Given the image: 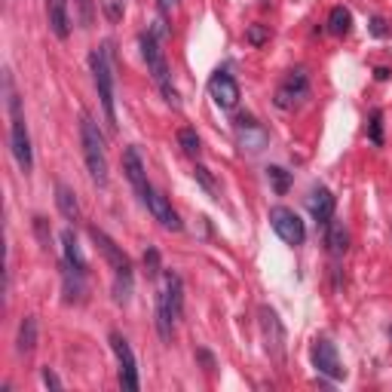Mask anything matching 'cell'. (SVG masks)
I'll return each mask as SVG.
<instances>
[{
  "label": "cell",
  "instance_id": "1",
  "mask_svg": "<svg viewBox=\"0 0 392 392\" xmlns=\"http://www.w3.org/2000/svg\"><path fill=\"white\" fill-rule=\"evenodd\" d=\"M4 92H6V110H9V147H13V156L18 163V169L25 175L34 169V154H31V135H28L25 126V114H22V98L16 96L13 89V77L9 71H4Z\"/></svg>",
  "mask_w": 392,
  "mask_h": 392
},
{
  "label": "cell",
  "instance_id": "2",
  "mask_svg": "<svg viewBox=\"0 0 392 392\" xmlns=\"http://www.w3.org/2000/svg\"><path fill=\"white\" fill-rule=\"evenodd\" d=\"M80 144H83V160H86V169L92 175V181L98 188L108 184V151H105V135L101 129L92 123L89 117L80 120Z\"/></svg>",
  "mask_w": 392,
  "mask_h": 392
},
{
  "label": "cell",
  "instance_id": "3",
  "mask_svg": "<svg viewBox=\"0 0 392 392\" xmlns=\"http://www.w3.org/2000/svg\"><path fill=\"white\" fill-rule=\"evenodd\" d=\"M89 68H92V80H96L98 98H101V110H105L110 129H117V105H114V71H110V52L108 46H96L89 52Z\"/></svg>",
  "mask_w": 392,
  "mask_h": 392
},
{
  "label": "cell",
  "instance_id": "4",
  "mask_svg": "<svg viewBox=\"0 0 392 392\" xmlns=\"http://www.w3.org/2000/svg\"><path fill=\"white\" fill-rule=\"evenodd\" d=\"M142 55H144V62H147V71L154 74V80H156V86H160L163 92V98L169 101L172 108H181V98H178V89L172 86V80H169V62H166V52L160 50V40L147 31L142 34Z\"/></svg>",
  "mask_w": 392,
  "mask_h": 392
},
{
  "label": "cell",
  "instance_id": "5",
  "mask_svg": "<svg viewBox=\"0 0 392 392\" xmlns=\"http://www.w3.org/2000/svg\"><path fill=\"white\" fill-rule=\"evenodd\" d=\"M306 98H310V77H306L304 68H292L276 89V108L294 110V108H301Z\"/></svg>",
  "mask_w": 392,
  "mask_h": 392
},
{
  "label": "cell",
  "instance_id": "6",
  "mask_svg": "<svg viewBox=\"0 0 392 392\" xmlns=\"http://www.w3.org/2000/svg\"><path fill=\"white\" fill-rule=\"evenodd\" d=\"M270 227L276 230V236L285 242V246H304L306 239V227L301 221V214L288 205H273L270 209Z\"/></svg>",
  "mask_w": 392,
  "mask_h": 392
},
{
  "label": "cell",
  "instance_id": "7",
  "mask_svg": "<svg viewBox=\"0 0 392 392\" xmlns=\"http://www.w3.org/2000/svg\"><path fill=\"white\" fill-rule=\"evenodd\" d=\"M110 350H114L117 356V365H120V386H123L126 392H138V362H135V352L132 347H129V340L123 338V334L110 331Z\"/></svg>",
  "mask_w": 392,
  "mask_h": 392
},
{
  "label": "cell",
  "instance_id": "8",
  "mask_svg": "<svg viewBox=\"0 0 392 392\" xmlns=\"http://www.w3.org/2000/svg\"><path fill=\"white\" fill-rule=\"evenodd\" d=\"M310 359H313V368L319 371L322 377H328V380H343V377H347V368H343V362L338 356V347H334L328 338L313 340Z\"/></svg>",
  "mask_w": 392,
  "mask_h": 392
},
{
  "label": "cell",
  "instance_id": "9",
  "mask_svg": "<svg viewBox=\"0 0 392 392\" xmlns=\"http://www.w3.org/2000/svg\"><path fill=\"white\" fill-rule=\"evenodd\" d=\"M233 129H236V142H239V147L246 154H260L270 144L267 129L260 126L255 117H248V114H242V117L233 120Z\"/></svg>",
  "mask_w": 392,
  "mask_h": 392
},
{
  "label": "cell",
  "instance_id": "10",
  "mask_svg": "<svg viewBox=\"0 0 392 392\" xmlns=\"http://www.w3.org/2000/svg\"><path fill=\"white\" fill-rule=\"evenodd\" d=\"M209 96L221 110H233L239 105V83L233 80L230 71H214L209 80Z\"/></svg>",
  "mask_w": 392,
  "mask_h": 392
},
{
  "label": "cell",
  "instance_id": "11",
  "mask_svg": "<svg viewBox=\"0 0 392 392\" xmlns=\"http://www.w3.org/2000/svg\"><path fill=\"white\" fill-rule=\"evenodd\" d=\"M142 202L147 205V212H151L154 218L160 221L166 230H175V233H178V230L184 227V224H181V218H178V212L172 209L169 196H163L160 190H154V188H151V190H147V193L142 196Z\"/></svg>",
  "mask_w": 392,
  "mask_h": 392
},
{
  "label": "cell",
  "instance_id": "12",
  "mask_svg": "<svg viewBox=\"0 0 392 392\" xmlns=\"http://www.w3.org/2000/svg\"><path fill=\"white\" fill-rule=\"evenodd\" d=\"M334 205H338V200H334V193L328 188H322V184H316V188L310 190V196H306V209H310L313 221L316 224H328L334 218Z\"/></svg>",
  "mask_w": 392,
  "mask_h": 392
},
{
  "label": "cell",
  "instance_id": "13",
  "mask_svg": "<svg viewBox=\"0 0 392 392\" xmlns=\"http://www.w3.org/2000/svg\"><path fill=\"white\" fill-rule=\"evenodd\" d=\"M260 328H264V340H267V352L270 356H282V343H285V328L279 322V316L270 306H260Z\"/></svg>",
  "mask_w": 392,
  "mask_h": 392
},
{
  "label": "cell",
  "instance_id": "14",
  "mask_svg": "<svg viewBox=\"0 0 392 392\" xmlns=\"http://www.w3.org/2000/svg\"><path fill=\"white\" fill-rule=\"evenodd\" d=\"M123 172H126V181L135 188L138 200L151 190V184H147V172H144V163L142 156H138V147H126L123 151Z\"/></svg>",
  "mask_w": 392,
  "mask_h": 392
},
{
  "label": "cell",
  "instance_id": "15",
  "mask_svg": "<svg viewBox=\"0 0 392 392\" xmlns=\"http://www.w3.org/2000/svg\"><path fill=\"white\" fill-rule=\"evenodd\" d=\"M89 236H92V242H96V246H98L101 258H105V260H108V264L114 267V270H123V267H129V264H132V260L126 258V251L120 248L117 242L110 239L105 230H98V227H89Z\"/></svg>",
  "mask_w": 392,
  "mask_h": 392
},
{
  "label": "cell",
  "instance_id": "16",
  "mask_svg": "<svg viewBox=\"0 0 392 392\" xmlns=\"http://www.w3.org/2000/svg\"><path fill=\"white\" fill-rule=\"evenodd\" d=\"M156 297H160V301H166V306L172 310L175 319H181V313H184V282H181L178 273L166 270V276H163V292L156 294Z\"/></svg>",
  "mask_w": 392,
  "mask_h": 392
},
{
  "label": "cell",
  "instance_id": "17",
  "mask_svg": "<svg viewBox=\"0 0 392 392\" xmlns=\"http://www.w3.org/2000/svg\"><path fill=\"white\" fill-rule=\"evenodd\" d=\"M46 18L59 40H68L71 34V18H68V0H46Z\"/></svg>",
  "mask_w": 392,
  "mask_h": 392
},
{
  "label": "cell",
  "instance_id": "18",
  "mask_svg": "<svg viewBox=\"0 0 392 392\" xmlns=\"http://www.w3.org/2000/svg\"><path fill=\"white\" fill-rule=\"evenodd\" d=\"M62 248H64V264L86 276L89 273V264H86V258H83V248H80V242H77V233H74L71 227L62 230Z\"/></svg>",
  "mask_w": 392,
  "mask_h": 392
},
{
  "label": "cell",
  "instance_id": "19",
  "mask_svg": "<svg viewBox=\"0 0 392 392\" xmlns=\"http://www.w3.org/2000/svg\"><path fill=\"white\" fill-rule=\"evenodd\" d=\"M55 205H59L64 221H80V202L77 193H74L64 181H55Z\"/></svg>",
  "mask_w": 392,
  "mask_h": 392
},
{
  "label": "cell",
  "instance_id": "20",
  "mask_svg": "<svg viewBox=\"0 0 392 392\" xmlns=\"http://www.w3.org/2000/svg\"><path fill=\"white\" fill-rule=\"evenodd\" d=\"M114 304L126 306L132 301V292H135V273H132V264L123 267V270H114Z\"/></svg>",
  "mask_w": 392,
  "mask_h": 392
},
{
  "label": "cell",
  "instance_id": "21",
  "mask_svg": "<svg viewBox=\"0 0 392 392\" xmlns=\"http://www.w3.org/2000/svg\"><path fill=\"white\" fill-rule=\"evenodd\" d=\"M83 273H77L74 267H68L62 260V288H64V301L68 304H80L83 301V292H86V285H83Z\"/></svg>",
  "mask_w": 392,
  "mask_h": 392
},
{
  "label": "cell",
  "instance_id": "22",
  "mask_svg": "<svg viewBox=\"0 0 392 392\" xmlns=\"http://www.w3.org/2000/svg\"><path fill=\"white\" fill-rule=\"evenodd\" d=\"M325 246H328V251L334 258H340V255H347V248H350V233H347V227H343V221H328L325 224Z\"/></svg>",
  "mask_w": 392,
  "mask_h": 392
},
{
  "label": "cell",
  "instance_id": "23",
  "mask_svg": "<svg viewBox=\"0 0 392 392\" xmlns=\"http://www.w3.org/2000/svg\"><path fill=\"white\" fill-rule=\"evenodd\" d=\"M37 347V319L34 316H25L22 322H18V338H16V350L28 356V352H34Z\"/></svg>",
  "mask_w": 392,
  "mask_h": 392
},
{
  "label": "cell",
  "instance_id": "24",
  "mask_svg": "<svg viewBox=\"0 0 392 392\" xmlns=\"http://www.w3.org/2000/svg\"><path fill=\"white\" fill-rule=\"evenodd\" d=\"M328 31L334 37H347L352 31V13L347 6H334L328 13Z\"/></svg>",
  "mask_w": 392,
  "mask_h": 392
},
{
  "label": "cell",
  "instance_id": "25",
  "mask_svg": "<svg viewBox=\"0 0 392 392\" xmlns=\"http://www.w3.org/2000/svg\"><path fill=\"white\" fill-rule=\"evenodd\" d=\"M267 178H270V184H273V190L279 196H285L288 188H292V172L282 169V166H267Z\"/></svg>",
  "mask_w": 392,
  "mask_h": 392
},
{
  "label": "cell",
  "instance_id": "26",
  "mask_svg": "<svg viewBox=\"0 0 392 392\" xmlns=\"http://www.w3.org/2000/svg\"><path fill=\"white\" fill-rule=\"evenodd\" d=\"M74 6H77L80 28H92V25H96V0H74Z\"/></svg>",
  "mask_w": 392,
  "mask_h": 392
},
{
  "label": "cell",
  "instance_id": "27",
  "mask_svg": "<svg viewBox=\"0 0 392 392\" xmlns=\"http://www.w3.org/2000/svg\"><path fill=\"white\" fill-rule=\"evenodd\" d=\"M368 135H371V144L374 147H384V110H371Z\"/></svg>",
  "mask_w": 392,
  "mask_h": 392
},
{
  "label": "cell",
  "instance_id": "28",
  "mask_svg": "<svg viewBox=\"0 0 392 392\" xmlns=\"http://www.w3.org/2000/svg\"><path fill=\"white\" fill-rule=\"evenodd\" d=\"M178 144H181V151L188 154V156H196V154H200V135H196V129L184 126L181 132H178Z\"/></svg>",
  "mask_w": 392,
  "mask_h": 392
},
{
  "label": "cell",
  "instance_id": "29",
  "mask_svg": "<svg viewBox=\"0 0 392 392\" xmlns=\"http://www.w3.org/2000/svg\"><path fill=\"white\" fill-rule=\"evenodd\" d=\"M267 40H270V28H267V25L255 22V25L246 28V43H251V46H264Z\"/></svg>",
  "mask_w": 392,
  "mask_h": 392
},
{
  "label": "cell",
  "instance_id": "30",
  "mask_svg": "<svg viewBox=\"0 0 392 392\" xmlns=\"http://www.w3.org/2000/svg\"><path fill=\"white\" fill-rule=\"evenodd\" d=\"M193 178L200 181L202 188H205V190H209V193L214 196V200H218V184H214V178L209 175V169H205V166H196V169H193Z\"/></svg>",
  "mask_w": 392,
  "mask_h": 392
},
{
  "label": "cell",
  "instance_id": "31",
  "mask_svg": "<svg viewBox=\"0 0 392 392\" xmlns=\"http://www.w3.org/2000/svg\"><path fill=\"white\" fill-rule=\"evenodd\" d=\"M144 270H147V276H160V251H156L154 246H147L144 251Z\"/></svg>",
  "mask_w": 392,
  "mask_h": 392
},
{
  "label": "cell",
  "instance_id": "32",
  "mask_svg": "<svg viewBox=\"0 0 392 392\" xmlns=\"http://www.w3.org/2000/svg\"><path fill=\"white\" fill-rule=\"evenodd\" d=\"M34 230H37V239H40L43 246H50V221L37 214V218H34Z\"/></svg>",
  "mask_w": 392,
  "mask_h": 392
},
{
  "label": "cell",
  "instance_id": "33",
  "mask_svg": "<svg viewBox=\"0 0 392 392\" xmlns=\"http://www.w3.org/2000/svg\"><path fill=\"white\" fill-rule=\"evenodd\" d=\"M371 34H374V37H386L389 34V28H386V22L380 16L371 18Z\"/></svg>",
  "mask_w": 392,
  "mask_h": 392
},
{
  "label": "cell",
  "instance_id": "34",
  "mask_svg": "<svg viewBox=\"0 0 392 392\" xmlns=\"http://www.w3.org/2000/svg\"><path fill=\"white\" fill-rule=\"evenodd\" d=\"M105 13H108V18H117L123 16V6H120V0H105Z\"/></svg>",
  "mask_w": 392,
  "mask_h": 392
},
{
  "label": "cell",
  "instance_id": "35",
  "mask_svg": "<svg viewBox=\"0 0 392 392\" xmlns=\"http://www.w3.org/2000/svg\"><path fill=\"white\" fill-rule=\"evenodd\" d=\"M43 384L50 386V389H62V380L55 377V371H52V368H43Z\"/></svg>",
  "mask_w": 392,
  "mask_h": 392
},
{
  "label": "cell",
  "instance_id": "36",
  "mask_svg": "<svg viewBox=\"0 0 392 392\" xmlns=\"http://www.w3.org/2000/svg\"><path fill=\"white\" fill-rule=\"evenodd\" d=\"M156 4H160V9H163V13H172V9L178 6L181 0H156Z\"/></svg>",
  "mask_w": 392,
  "mask_h": 392
},
{
  "label": "cell",
  "instance_id": "37",
  "mask_svg": "<svg viewBox=\"0 0 392 392\" xmlns=\"http://www.w3.org/2000/svg\"><path fill=\"white\" fill-rule=\"evenodd\" d=\"M374 77H377L380 83H384V80H389V71H386V68H377V71H374Z\"/></svg>",
  "mask_w": 392,
  "mask_h": 392
},
{
  "label": "cell",
  "instance_id": "38",
  "mask_svg": "<svg viewBox=\"0 0 392 392\" xmlns=\"http://www.w3.org/2000/svg\"><path fill=\"white\" fill-rule=\"evenodd\" d=\"M389 338H392V325H389Z\"/></svg>",
  "mask_w": 392,
  "mask_h": 392
}]
</instances>
